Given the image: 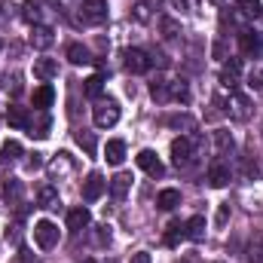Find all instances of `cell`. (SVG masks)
I'll use <instances>...</instances> for the list:
<instances>
[{
  "instance_id": "cell-1",
  "label": "cell",
  "mask_w": 263,
  "mask_h": 263,
  "mask_svg": "<svg viewBox=\"0 0 263 263\" xmlns=\"http://www.w3.org/2000/svg\"><path fill=\"white\" fill-rule=\"evenodd\" d=\"M92 120H95L98 129H110V126H117V123H120V104H117L114 98L98 101L95 110H92Z\"/></svg>"
},
{
  "instance_id": "cell-2",
  "label": "cell",
  "mask_w": 263,
  "mask_h": 263,
  "mask_svg": "<svg viewBox=\"0 0 263 263\" xmlns=\"http://www.w3.org/2000/svg\"><path fill=\"white\" fill-rule=\"evenodd\" d=\"M193 153H196V138L181 135V138L172 141V162H175L178 168H187V165L193 162Z\"/></svg>"
},
{
  "instance_id": "cell-3",
  "label": "cell",
  "mask_w": 263,
  "mask_h": 263,
  "mask_svg": "<svg viewBox=\"0 0 263 263\" xmlns=\"http://www.w3.org/2000/svg\"><path fill=\"white\" fill-rule=\"evenodd\" d=\"M34 242H37V248H43V251L55 248V245H59V227H55L52 220H37V223H34Z\"/></svg>"
},
{
  "instance_id": "cell-4",
  "label": "cell",
  "mask_w": 263,
  "mask_h": 263,
  "mask_svg": "<svg viewBox=\"0 0 263 263\" xmlns=\"http://www.w3.org/2000/svg\"><path fill=\"white\" fill-rule=\"evenodd\" d=\"M80 15L89 25H104L107 22V0H83Z\"/></svg>"
},
{
  "instance_id": "cell-5",
  "label": "cell",
  "mask_w": 263,
  "mask_h": 263,
  "mask_svg": "<svg viewBox=\"0 0 263 263\" xmlns=\"http://www.w3.org/2000/svg\"><path fill=\"white\" fill-rule=\"evenodd\" d=\"M135 162H138V168H144L150 178H162V175H165V165H162V159L156 156V150H141V153L135 156Z\"/></svg>"
},
{
  "instance_id": "cell-6",
  "label": "cell",
  "mask_w": 263,
  "mask_h": 263,
  "mask_svg": "<svg viewBox=\"0 0 263 263\" xmlns=\"http://www.w3.org/2000/svg\"><path fill=\"white\" fill-rule=\"evenodd\" d=\"M227 114H230V120H239V123H245V120L251 117V101H248L245 95L233 92V95H230V101H227Z\"/></svg>"
},
{
  "instance_id": "cell-7",
  "label": "cell",
  "mask_w": 263,
  "mask_h": 263,
  "mask_svg": "<svg viewBox=\"0 0 263 263\" xmlns=\"http://www.w3.org/2000/svg\"><path fill=\"white\" fill-rule=\"evenodd\" d=\"M104 190H107V181H104L98 172H92V175L83 181V199H86V202H98V199L104 196Z\"/></svg>"
},
{
  "instance_id": "cell-8",
  "label": "cell",
  "mask_w": 263,
  "mask_h": 263,
  "mask_svg": "<svg viewBox=\"0 0 263 263\" xmlns=\"http://www.w3.org/2000/svg\"><path fill=\"white\" fill-rule=\"evenodd\" d=\"M126 70L132 73H147L150 70V55L144 52V49H126Z\"/></svg>"
},
{
  "instance_id": "cell-9",
  "label": "cell",
  "mask_w": 263,
  "mask_h": 263,
  "mask_svg": "<svg viewBox=\"0 0 263 263\" xmlns=\"http://www.w3.org/2000/svg\"><path fill=\"white\" fill-rule=\"evenodd\" d=\"M239 73H242V62H239V59H230L227 65L220 67V86L236 89V86H239Z\"/></svg>"
},
{
  "instance_id": "cell-10",
  "label": "cell",
  "mask_w": 263,
  "mask_h": 263,
  "mask_svg": "<svg viewBox=\"0 0 263 263\" xmlns=\"http://www.w3.org/2000/svg\"><path fill=\"white\" fill-rule=\"evenodd\" d=\"M46 168H49V175H52V178H65V175L73 172V156L62 150L55 159H49V165H46Z\"/></svg>"
},
{
  "instance_id": "cell-11",
  "label": "cell",
  "mask_w": 263,
  "mask_h": 263,
  "mask_svg": "<svg viewBox=\"0 0 263 263\" xmlns=\"http://www.w3.org/2000/svg\"><path fill=\"white\" fill-rule=\"evenodd\" d=\"M34 77L37 80H43V83H49L52 77H59V62L55 59H34Z\"/></svg>"
},
{
  "instance_id": "cell-12",
  "label": "cell",
  "mask_w": 263,
  "mask_h": 263,
  "mask_svg": "<svg viewBox=\"0 0 263 263\" xmlns=\"http://www.w3.org/2000/svg\"><path fill=\"white\" fill-rule=\"evenodd\" d=\"M52 101H55V89H52L49 83H43V86H37V89H34V98H31L34 110H46Z\"/></svg>"
},
{
  "instance_id": "cell-13",
  "label": "cell",
  "mask_w": 263,
  "mask_h": 263,
  "mask_svg": "<svg viewBox=\"0 0 263 263\" xmlns=\"http://www.w3.org/2000/svg\"><path fill=\"white\" fill-rule=\"evenodd\" d=\"M89 220H92V214H89V208H83V205L67 211V230H73V233L86 230V227H89Z\"/></svg>"
},
{
  "instance_id": "cell-14",
  "label": "cell",
  "mask_w": 263,
  "mask_h": 263,
  "mask_svg": "<svg viewBox=\"0 0 263 263\" xmlns=\"http://www.w3.org/2000/svg\"><path fill=\"white\" fill-rule=\"evenodd\" d=\"M37 205H40V208H46V211L59 208V205H62V199H59V190H55V187H49V184H43V187L37 190Z\"/></svg>"
},
{
  "instance_id": "cell-15",
  "label": "cell",
  "mask_w": 263,
  "mask_h": 263,
  "mask_svg": "<svg viewBox=\"0 0 263 263\" xmlns=\"http://www.w3.org/2000/svg\"><path fill=\"white\" fill-rule=\"evenodd\" d=\"M239 46H242L245 55H254V52L263 49V37L254 34V31H242V34H239Z\"/></svg>"
},
{
  "instance_id": "cell-16",
  "label": "cell",
  "mask_w": 263,
  "mask_h": 263,
  "mask_svg": "<svg viewBox=\"0 0 263 263\" xmlns=\"http://www.w3.org/2000/svg\"><path fill=\"white\" fill-rule=\"evenodd\" d=\"M129 187H132V175H126V172H120L117 178H110V181H107V190L114 193V199H126Z\"/></svg>"
},
{
  "instance_id": "cell-17",
  "label": "cell",
  "mask_w": 263,
  "mask_h": 263,
  "mask_svg": "<svg viewBox=\"0 0 263 263\" xmlns=\"http://www.w3.org/2000/svg\"><path fill=\"white\" fill-rule=\"evenodd\" d=\"M6 123H9L12 129H28V126H31V117H28L25 107H15V104H12V107L6 110Z\"/></svg>"
},
{
  "instance_id": "cell-18",
  "label": "cell",
  "mask_w": 263,
  "mask_h": 263,
  "mask_svg": "<svg viewBox=\"0 0 263 263\" xmlns=\"http://www.w3.org/2000/svg\"><path fill=\"white\" fill-rule=\"evenodd\" d=\"M104 159H107L110 165H123V159H126V144H123V141H107Z\"/></svg>"
},
{
  "instance_id": "cell-19",
  "label": "cell",
  "mask_w": 263,
  "mask_h": 263,
  "mask_svg": "<svg viewBox=\"0 0 263 263\" xmlns=\"http://www.w3.org/2000/svg\"><path fill=\"white\" fill-rule=\"evenodd\" d=\"M184 233H187V239H193V242H202V239H205V217H202V214L190 217V220L184 223Z\"/></svg>"
},
{
  "instance_id": "cell-20",
  "label": "cell",
  "mask_w": 263,
  "mask_h": 263,
  "mask_svg": "<svg viewBox=\"0 0 263 263\" xmlns=\"http://www.w3.org/2000/svg\"><path fill=\"white\" fill-rule=\"evenodd\" d=\"M52 40H55V37H52V28H46V25H37L34 34H31V43H34L37 49H49Z\"/></svg>"
},
{
  "instance_id": "cell-21",
  "label": "cell",
  "mask_w": 263,
  "mask_h": 263,
  "mask_svg": "<svg viewBox=\"0 0 263 263\" xmlns=\"http://www.w3.org/2000/svg\"><path fill=\"white\" fill-rule=\"evenodd\" d=\"M208 184H211V187H227V184H230V168L220 165V162H214V165L208 168Z\"/></svg>"
},
{
  "instance_id": "cell-22",
  "label": "cell",
  "mask_w": 263,
  "mask_h": 263,
  "mask_svg": "<svg viewBox=\"0 0 263 263\" xmlns=\"http://www.w3.org/2000/svg\"><path fill=\"white\" fill-rule=\"evenodd\" d=\"M101 92H104V77H101V73L83 80V95H86V98H98Z\"/></svg>"
},
{
  "instance_id": "cell-23",
  "label": "cell",
  "mask_w": 263,
  "mask_h": 263,
  "mask_svg": "<svg viewBox=\"0 0 263 263\" xmlns=\"http://www.w3.org/2000/svg\"><path fill=\"white\" fill-rule=\"evenodd\" d=\"M156 205H159L162 211H172V208H178V205H181V193L168 187V190H162V193L156 196Z\"/></svg>"
},
{
  "instance_id": "cell-24",
  "label": "cell",
  "mask_w": 263,
  "mask_h": 263,
  "mask_svg": "<svg viewBox=\"0 0 263 263\" xmlns=\"http://www.w3.org/2000/svg\"><path fill=\"white\" fill-rule=\"evenodd\" d=\"M67 62H73V65H89V62H92V55H89V49H86V46L70 43V46H67Z\"/></svg>"
},
{
  "instance_id": "cell-25",
  "label": "cell",
  "mask_w": 263,
  "mask_h": 263,
  "mask_svg": "<svg viewBox=\"0 0 263 263\" xmlns=\"http://www.w3.org/2000/svg\"><path fill=\"white\" fill-rule=\"evenodd\" d=\"M214 147H217V153H233L236 141H233V135L227 129H217L214 132Z\"/></svg>"
},
{
  "instance_id": "cell-26",
  "label": "cell",
  "mask_w": 263,
  "mask_h": 263,
  "mask_svg": "<svg viewBox=\"0 0 263 263\" xmlns=\"http://www.w3.org/2000/svg\"><path fill=\"white\" fill-rule=\"evenodd\" d=\"M18 156H22V144H18V141H6V144L0 147V162H3V165H6V162H15Z\"/></svg>"
},
{
  "instance_id": "cell-27",
  "label": "cell",
  "mask_w": 263,
  "mask_h": 263,
  "mask_svg": "<svg viewBox=\"0 0 263 263\" xmlns=\"http://www.w3.org/2000/svg\"><path fill=\"white\" fill-rule=\"evenodd\" d=\"M168 98H175V101H181V104H187V101H190V92H187V83H184V80H178V83H168Z\"/></svg>"
},
{
  "instance_id": "cell-28",
  "label": "cell",
  "mask_w": 263,
  "mask_h": 263,
  "mask_svg": "<svg viewBox=\"0 0 263 263\" xmlns=\"http://www.w3.org/2000/svg\"><path fill=\"white\" fill-rule=\"evenodd\" d=\"M236 6H239V9H242V15H248V18H260V15H263L260 0H239Z\"/></svg>"
},
{
  "instance_id": "cell-29",
  "label": "cell",
  "mask_w": 263,
  "mask_h": 263,
  "mask_svg": "<svg viewBox=\"0 0 263 263\" xmlns=\"http://www.w3.org/2000/svg\"><path fill=\"white\" fill-rule=\"evenodd\" d=\"M159 31H162V37H178V34H181V25H178L175 18L162 15V18H159Z\"/></svg>"
},
{
  "instance_id": "cell-30",
  "label": "cell",
  "mask_w": 263,
  "mask_h": 263,
  "mask_svg": "<svg viewBox=\"0 0 263 263\" xmlns=\"http://www.w3.org/2000/svg\"><path fill=\"white\" fill-rule=\"evenodd\" d=\"M184 236H187V233H184V223H172V227H168V233H165V245H168V248H175Z\"/></svg>"
},
{
  "instance_id": "cell-31",
  "label": "cell",
  "mask_w": 263,
  "mask_h": 263,
  "mask_svg": "<svg viewBox=\"0 0 263 263\" xmlns=\"http://www.w3.org/2000/svg\"><path fill=\"white\" fill-rule=\"evenodd\" d=\"M77 144H80V147H83L89 156L98 150V144H95V135H89V132H77Z\"/></svg>"
},
{
  "instance_id": "cell-32",
  "label": "cell",
  "mask_w": 263,
  "mask_h": 263,
  "mask_svg": "<svg viewBox=\"0 0 263 263\" xmlns=\"http://www.w3.org/2000/svg\"><path fill=\"white\" fill-rule=\"evenodd\" d=\"M22 15H25V22L37 25V22H40V6H37L34 0H28V3H25V12H22Z\"/></svg>"
},
{
  "instance_id": "cell-33",
  "label": "cell",
  "mask_w": 263,
  "mask_h": 263,
  "mask_svg": "<svg viewBox=\"0 0 263 263\" xmlns=\"http://www.w3.org/2000/svg\"><path fill=\"white\" fill-rule=\"evenodd\" d=\"M3 196H6V199H18V196H22V184H18L15 178H9V181L3 184Z\"/></svg>"
},
{
  "instance_id": "cell-34",
  "label": "cell",
  "mask_w": 263,
  "mask_h": 263,
  "mask_svg": "<svg viewBox=\"0 0 263 263\" xmlns=\"http://www.w3.org/2000/svg\"><path fill=\"white\" fill-rule=\"evenodd\" d=\"M135 22H150V6H147V0H138L135 3Z\"/></svg>"
},
{
  "instance_id": "cell-35",
  "label": "cell",
  "mask_w": 263,
  "mask_h": 263,
  "mask_svg": "<svg viewBox=\"0 0 263 263\" xmlns=\"http://www.w3.org/2000/svg\"><path fill=\"white\" fill-rule=\"evenodd\" d=\"M150 95H153V101H168V83H153Z\"/></svg>"
},
{
  "instance_id": "cell-36",
  "label": "cell",
  "mask_w": 263,
  "mask_h": 263,
  "mask_svg": "<svg viewBox=\"0 0 263 263\" xmlns=\"http://www.w3.org/2000/svg\"><path fill=\"white\" fill-rule=\"evenodd\" d=\"M248 86H251V89H263V67H254V70L248 73Z\"/></svg>"
},
{
  "instance_id": "cell-37",
  "label": "cell",
  "mask_w": 263,
  "mask_h": 263,
  "mask_svg": "<svg viewBox=\"0 0 263 263\" xmlns=\"http://www.w3.org/2000/svg\"><path fill=\"white\" fill-rule=\"evenodd\" d=\"M165 123L175 126V129H181V126H184V129H193V120H190L187 114H184V117H172V120H165Z\"/></svg>"
},
{
  "instance_id": "cell-38",
  "label": "cell",
  "mask_w": 263,
  "mask_h": 263,
  "mask_svg": "<svg viewBox=\"0 0 263 263\" xmlns=\"http://www.w3.org/2000/svg\"><path fill=\"white\" fill-rule=\"evenodd\" d=\"M95 242H98V245H107V242H110V227H98V230H95Z\"/></svg>"
},
{
  "instance_id": "cell-39",
  "label": "cell",
  "mask_w": 263,
  "mask_h": 263,
  "mask_svg": "<svg viewBox=\"0 0 263 263\" xmlns=\"http://www.w3.org/2000/svg\"><path fill=\"white\" fill-rule=\"evenodd\" d=\"M227 217H230V202H223V205L217 208V227H223V223H227Z\"/></svg>"
},
{
  "instance_id": "cell-40",
  "label": "cell",
  "mask_w": 263,
  "mask_h": 263,
  "mask_svg": "<svg viewBox=\"0 0 263 263\" xmlns=\"http://www.w3.org/2000/svg\"><path fill=\"white\" fill-rule=\"evenodd\" d=\"M129 263H153V260H150V254H147V251H138V254H132Z\"/></svg>"
},
{
  "instance_id": "cell-41",
  "label": "cell",
  "mask_w": 263,
  "mask_h": 263,
  "mask_svg": "<svg viewBox=\"0 0 263 263\" xmlns=\"http://www.w3.org/2000/svg\"><path fill=\"white\" fill-rule=\"evenodd\" d=\"M18 260H22V263H37V257H31V251H22V254H18Z\"/></svg>"
},
{
  "instance_id": "cell-42",
  "label": "cell",
  "mask_w": 263,
  "mask_h": 263,
  "mask_svg": "<svg viewBox=\"0 0 263 263\" xmlns=\"http://www.w3.org/2000/svg\"><path fill=\"white\" fill-rule=\"evenodd\" d=\"M83 263H95V260H83Z\"/></svg>"
}]
</instances>
